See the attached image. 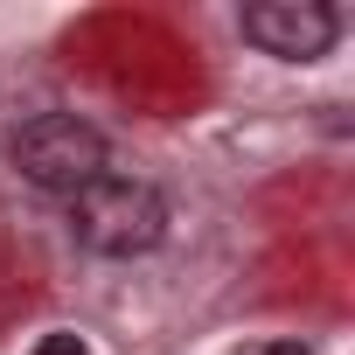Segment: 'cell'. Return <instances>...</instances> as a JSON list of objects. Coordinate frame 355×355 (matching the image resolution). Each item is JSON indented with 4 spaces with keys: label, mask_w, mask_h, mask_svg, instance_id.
Instances as JSON below:
<instances>
[{
    "label": "cell",
    "mask_w": 355,
    "mask_h": 355,
    "mask_svg": "<svg viewBox=\"0 0 355 355\" xmlns=\"http://www.w3.org/2000/svg\"><path fill=\"white\" fill-rule=\"evenodd\" d=\"M265 355H313V348H306V341H272Z\"/></svg>",
    "instance_id": "cell-5"
},
{
    "label": "cell",
    "mask_w": 355,
    "mask_h": 355,
    "mask_svg": "<svg viewBox=\"0 0 355 355\" xmlns=\"http://www.w3.org/2000/svg\"><path fill=\"white\" fill-rule=\"evenodd\" d=\"M35 355H84V341L77 334H49V341H35Z\"/></svg>",
    "instance_id": "cell-4"
},
{
    "label": "cell",
    "mask_w": 355,
    "mask_h": 355,
    "mask_svg": "<svg viewBox=\"0 0 355 355\" xmlns=\"http://www.w3.org/2000/svg\"><path fill=\"white\" fill-rule=\"evenodd\" d=\"M244 42L279 63H313L341 42V15L327 0H258L244 8Z\"/></svg>",
    "instance_id": "cell-3"
},
{
    "label": "cell",
    "mask_w": 355,
    "mask_h": 355,
    "mask_svg": "<svg viewBox=\"0 0 355 355\" xmlns=\"http://www.w3.org/2000/svg\"><path fill=\"white\" fill-rule=\"evenodd\" d=\"M15 167H21V182L42 189V196H77L84 182H98L105 174V132L77 112H35L21 132H15Z\"/></svg>",
    "instance_id": "cell-2"
},
{
    "label": "cell",
    "mask_w": 355,
    "mask_h": 355,
    "mask_svg": "<svg viewBox=\"0 0 355 355\" xmlns=\"http://www.w3.org/2000/svg\"><path fill=\"white\" fill-rule=\"evenodd\" d=\"M70 237L91 258H146L167 237V196L153 182H132V174H98L70 196Z\"/></svg>",
    "instance_id": "cell-1"
}]
</instances>
